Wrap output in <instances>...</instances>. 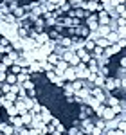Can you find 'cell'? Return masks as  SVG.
I'll return each mask as SVG.
<instances>
[{"mask_svg": "<svg viewBox=\"0 0 126 135\" xmlns=\"http://www.w3.org/2000/svg\"><path fill=\"white\" fill-rule=\"evenodd\" d=\"M74 72H76V78H77V79H86V78H88V74H90V70H88V69H86V65H85V63H77V65H76V67H74Z\"/></svg>", "mask_w": 126, "mask_h": 135, "instance_id": "1", "label": "cell"}, {"mask_svg": "<svg viewBox=\"0 0 126 135\" xmlns=\"http://www.w3.org/2000/svg\"><path fill=\"white\" fill-rule=\"evenodd\" d=\"M88 95L90 97H94V99H97V103H105L106 99V94L103 88H99V86H92L90 90H88Z\"/></svg>", "mask_w": 126, "mask_h": 135, "instance_id": "2", "label": "cell"}, {"mask_svg": "<svg viewBox=\"0 0 126 135\" xmlns=\"http://www.w3.org/2000/svg\"><path fill=\"white\" fill-rule=\"evenodd\" d=\"M110 22H112L110 13H106L105 9L97 13V25H110Z\"/></svg>", "mask_w": 126, "mask_h": 135, "instance_id": "3", "label": "cell"}, {"mask_svg": "<svg viewBox=\"0 0 126 135\" xmlns=\"http://www.w3.org/2000/svg\"><path fill=\"white\" fill-rule=\"evenodd\" d=\"M61 79H63V81H69V83H72V81L77 79V78H76V72H74V67H67V69L63 70Z\"/></svg>", "mask_w": 126, "mask_h": 135, "instance_id": "4", "label": "cell"}, {"mask_svg": "<svg viewBox=\"0 0 126 135\" xmlns=\"http://www.w3.org/2000/svg\"><path fill=\"white\" fill-rule=\"evenodd\" d=\"M38 47H40V45L34 42L32 38H29V36L23 40V51H34V49H38Z\"/></svg>", "mask_w": 126, "mask_h": 135, "instance_id": "5", "label": "cell"}, {"mask_svg": "<svg viewBox=\"0 0 126 135\" xmlns=\"http://www.w3.org/2000/svg\"><path fill=\"white\" fill-rule=\"evenodd\" d=\"M115 110H114V108H108V106H106L105 110H103V114H101V119H103V121H110V119H115Z\"/></svg>", "mask_w": 126, "mask_h": 135, "instance_id": "6", "label": "cell"}, {"mask_svg": "<svg viewBox=\"0 0 126 135\" xmlns=\"http://www.w3.org/2000/svg\"><path fill=\"white\" fill-rule=\"evenodd\" d=\"M0 133L2 135H14V128L9 123H0Z\"/></svg>", "mask_w": 126, "mask_h": 135, "instance_id": "7", "label": "cell"}, {"mask_svg": "<svg viewBox=\"0 0 126 135\" xmlns=\"http://www.w3.org/2000/svg\"><path fill=\"white\" fill-rule=\"evenodd\" d=\"M20 119H22V124L23 126H29L32 121V114L31 112H23V114H20Z\"/></svg>", "mask_w": 126, "mask_h": 135, "instance_id": "8", "label": "cell"}, {"mask_svg": "<svg viewBox=\"0 0 126 135\" xmlns=\"http://www.w3.org/2000/svg\"><path fill=\"white\" fill-rule=\"evenodd\" d=\"M27 70H29V74H32V72H43L42 70V63L40 61H32L29 67H27Z\"/></svg>", "mask_w": 126, "mask_h": 135, "instance_id": "9", "label": "cell"}, {"mask_svg": "<svg viewBox=\"0 0 126 135\" xmlns=\"http://www.w3.org/2000/svg\"><path fill=\"white\" fill-rule=\"evenodd\" d=\"M9 124L16 130V128H20V126H23L22 124V119L18 117V115H14V117H9Z\"/></svg>", "mask_w": 126, "mask_h": 135, "instance_id": "10", "label": "cell"}, {"mask_svg": "<svg viewBox=\"0 0 126 135\" xmlns=\"http://www.w3.org/2000/svg\"><path fill=\"white\" fill-rule=\"evenodd\" d=\"M70 85H72V90H74V94H76L77 90H81V88L85 86V81L83 79H76V81H72Z\"/></svg>", "mask_w": 126, "mask_h": 135, "instance_id": "11", "label": "cell"}, {"mask_svg": "<svg viewBox=\"0 0 126 135\" xmlns=\"http://www.w3.org/2000/svg\"><path fill=\"white\" fill-rule=\"evenodd\" d=\"M106 40L110 42V45H114V43L119 42V36H117L115 31H110V32H108V36H106Z\"/></svg>", "mask_w": 126, "mask_h": 135, "instance_id": "12", "label": "cell"}, {"mask_svg": "<svg viewBox=\"0 0 126 135\" xmlns=\"http://www.w3.org/2000/svg\"><path fill=\"white\" fill-rule=\"evenodd\" d=\"M85 47H83V49H85V51H86V52H92V51H94V47H95V42H92V40H88V38H86V40H85Z\"/></svg>", "mask_w": 126, "mask_h": 135, "instance_id": "13", "label": "cell"}, {"mask_svg": "<svg viewBox=\"0 0 126 135\" xmlns=\"http://www.w3.org/2000/svg\"><path fill=\"white\" fill-rule=\"evenodd\" d=\"M105 76H101V74H97V76H95V79H94V85L95 86H99V88H103V85H105Z\"/></svg>", "mask_w": 126, "mask_h": 135, "instance_id": "14", "label": "cell"}, {"mask_svg": "<svg viewBox=\"0 0 126 135\" xmlns=\"http://www.w3.org/2000/svg\"><path fill=\"white\" fill-rule=\"evenodd\" d=\"M67 135H85V133L77 128V126H70V128L67 130Z\"/></svg>", "mask_w": 126, "mask_h": 135, "instance_id": "15", "label": "cell"}, {"mask_svg": "<svg viewBox=\"0 0 126 135\" xmlns=\"http://www.w3.org/2000/svg\"><path fill=\"white\" fill-rule=\"evenodd\" d=\"M6 83L7 85H16V76L11 74V72H7L6 74Z\"/></svg>", "mask_w": 126, "mask_h": 135, "instance_id": "16", "label": "cell"}, {"mask_svg": "<svg viewBox=\"0 0 126 135\" xmlns=\"http://www.w3.org/2000/svg\"><path fill=\"white\" fill-rule=\"evenodd\" d=\"M2 2H4V4H9V13L13 9H16V7H18V0H2Z\"/></svg>", "mask_w": 126, "mask_h": 135, "instance_id": "17", "label": "cell"}, {"mask_svg": "<svg viewBox=\"0 0 126 135\" xmlns=\"http://www.w3.org/2000/svg\"><path fill=\"white\" fill-rule=\"evenodd\" d=\"M7 58H9L11 61L14 63V61H16V60H18V58H20V52H16V51H13V49H11V52H9V54H7Z\"/></svg>", "mask_w": 126, "mask_h": 135, "instance_id": "18", "label": "cell"}, {"mask_svg": "<svg viewBox=\"0 0 126 135\" xmlns=\"http://www.w3.org/2000/svg\"><path fill=\"white\" fill-rule=\"evenodd\" d=\"M6 110H7V114H9V117H14V115H18V110L14 108V104H11V106H7Z\"/></svg>", "mask_w": 126, "mask_h": 135, "instance_id": "19", "label": "cell"}, {"mask_svg": "<svg viewBox=\"0 0 126 135\" xmlns=\"http://www.w3.org/2000/svg\"><path fill=\"white\" fill-rule=\"evenodd\" d=\"M0 47H11V40L6 38V36H2L0 38Z\"/></svg>", "mask_w": 126, "mask_h": 135, "instance_id": "20", "label": "cell"}, {"mask_svg": "<svg viewBox=\"0 0 126 135\" xmlns=\"http://www.w3.org/2000/svg\"><path fill=\"white\" fill-rule=\"evenodd\" d=\"M94 126H95V128H99V130H106V128H105V121H103L101 117H99V119L94 123Z\"/></svg>", "mask_w": 126, "mask_h": 135, "instance_id": "21", "label": "cell"}, {"mask_svg": "<svg viewBox=\"0 0 126 135\" xmlns=\"http://www.w3.org/2000/svg\"><path fill=\"white\" fill-rule=\"evenodd\" d=\"M105 135H124V132H121V130H105Z\"/></svg>", "mask_w": 126, "mask_h": 135, "instance_id": "22", "label": "cell"}, {"mask_svg": "<svg viewBox=\"0 0 126 135\" xmlns=\"http://www.w3.org/2000/svg\"><path fill=\"white\" fill-rule=\"evenodd\" d=\"M14 135H27V128H25V126L16 128V130H14Z\"/></svg>", "mask_w": 126, "mask_h": 135, "instance_id": "23", "label": "cell"}, {"mask_svg": "<svg viewBox=\"0 0 126 135\" xmlns=\"http://www.w3.org/2000/svg\"><path fill=\"white\" fill-rule=\"evenodd\" d=\"M115 32H117V36H119V38H124L126 29H124V27H117V29H115Z\"/></svg>", "mask_w": 126, "mask_h": 135, "instance_id": "24", "label": "cell"}, {"mask_svg": "<svg viewBox=\"0 0 126 135\" xmlns=\"http://www.w3.org/2000/svg\"><path fill=\"white\" fill-rule=\"evenodd\" d=\"M20 70H22V67H18V65H11V74H20Z\"/></svg>", "mask_w": 126, "mask_h": 135, "instance_id": "25", "label": "cell"}, {"mask_svg": "<svg viewBox=\"0 0 126 135\" xmlns=\"http://www.w3.org/2000/svg\"><path fill=\"white\" fill-rule=\"evenodd\" d=\"M6 74H7V72H0V85L6 83Z\"/></svg>", "mask_w": 126, "mask_h": 135, "instance_id": "26", "label": "cell"}, {"mask_svg": "<svg viewBox=\"0 0 126 135\" xmlns=\"http://www.w3.org/2000/svg\"><path fill=\"white\" fill-rule=\"evenodd\" d=\"M0 72H7V67L4 63H0Z\"/></svg>", "mask_w": 126, "mask_h": 135, "instance_id": "27", "label": "cell"}, {"mask_svg": "<svg viewBox=\"0 0 126 135\" xmlns=\"http://www.w3.org/2000/svg\"><path fill=\"white\" fill-rule=\"evenodd\" d=\"M0 95H2V90H0Z\"/></svg>", "mask_w": 126, "mask_h": 135, "instance_id": "28", "label": "cell"}, {"mask_svg": "<svg viewBox=\"0 0 126 135\" xmlns=\"http://www.w3.org/2000/svg\"><path fill=\"white\" fill-rule=\"evenodd\" d=\"M0 38H2V34H0Z\"/></svg>", "mask_w": 126, "mask_h": 135, "instance_id": "29", "label": "cell"}, {"mask_svg": "<svg viewBox=\"0 0 126 135\" xmlns=\"http://www.w3.org/2000/svg\"><path fill=\"white\" fill-rule=\"evenodd\" d=\"M0 135H2V133H0Z\"/></svg>", "mask_w": 126, "mask_h": 135, "instance_id": "30", "label": "cell"}]
</instances>
